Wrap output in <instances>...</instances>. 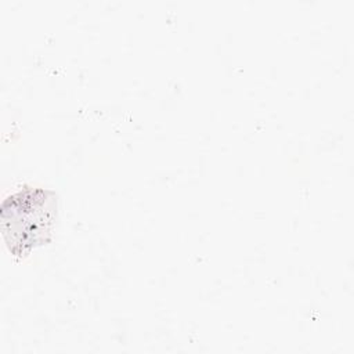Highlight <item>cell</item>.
<instances>
[{
  "instance_id": "obj_1",
  "label": "cell",
  "mask_w": 354,
  "mask_h": 354,
  "mask_svg": "<svg viewBox=\"0 0 354 354\" xmlns=\"http://www.w3.org/2000/svg\"><path fill=\"white\" fill-rule=\"evenodd\" d=\"M57 194L39 187H25L4 199L1 230L14 256H28L44 245L53 232L57 216Z\"/></svg>"
}]
</instances>
